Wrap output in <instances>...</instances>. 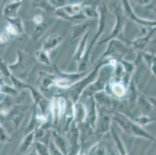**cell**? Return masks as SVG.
Wrapping results in <instances>:
<instances>
[{"instance_id":"7a4b0ae2","label":"cell","mask_w":156,"mask_h":155,"mask_svg":"<svg viewBox=\"0 0 156 155\" xmlns=\"http://www.w3.org/2000/svg\"><path fill=\"white\" fill-rule=\"evenodd\" d=\"M7 31H8L9 33H12V34L16 33V28H14L13 26H9L7 27Z\"/></svg>"},{"instance_id":"3957f363","label":"cell","mask_w":156,"mask_h":155,"mask_svg":"<svg viewBox=\"0 0 156 155\" xmlns=\"http://www.w3.org/2000/svg\"><path fill=\"white\" fill-rule=\"evenodd\" d=\"M34 20L36 21V23H39L41 22L42 18H41V16H37L35 17V18H34Z\"/></svg>"},{"instance_id":"6da1fadb","label":"cell","mask_w":156,"mask_h":155,"mask_svg":"<svg viewBox=\"0 0 156 155\" xmlns=\"http://www.w3.org/2000/svg\"><path fill=\"white\" fill-rule=\"evenodd\" d=\"M113 92H115L116 95L119 96H123L125 92V89H124V87L120 84H115V85H113Z\"/></svg>"},{"instance_id":"277c9868","label":"cell","mask_w":156,"mask_h":155,"mask_svg":"<svg viewBox=\"0 0 156 155\" xmlns=\"http://www.w3.org/2000/svg\"><path fill=\"white\" fill-rule=\"evenodd\" d=\"M7 40V37L5 36V35H1L0 36V42H4Z\"/></svg>"}]
</instances>
